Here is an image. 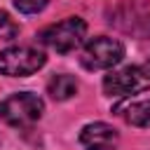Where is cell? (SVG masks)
Instances as JSON below:
<instances>
[{
	"label": "cell",
	"mask_w": 150,
	"mask_h": 150,
	"mask_svg": "<svg viewBox=\"0 0 150 150\" xmlns=\"http://www.w3.org/2000/svg\"><path fill=\"white\" fill-rule=\"evenodd\" d=\"M21 26L7 14V12H0V40H14L19 35Z\"/></svg>",
	"instance_id": "9c48e42d"
},
{
	"label": "cell",
	"mask_w": 150,
	"mask_h": 150,
	"mask_svg": "<svg viewBox=\"0 0 150 150\" xmlns=\"http://www.w3.org/2000/svg\"><path fill=\"white\" fill-rule=\"evenodd\" d=\"M112 112L131 127L148 129L150 127V89H141L136 94L122 96L112 105Z\"/></svg>",
	"instance_id": "5b68a950"
},
{
	"label": "cell",
	"mask_w": 150,
	"mask_h": 150,
	"mask_svg": "<svg viewBox=\"0 0 150 150\" xmlns=\"http://www.w3.org/2000/svg\"><path fill=\"white\" fill-rule=\"evenodd\" d=\"M47 63L45 52L35 47H7L0 52V73L9 77H26L38 73Z\"/></svg>",
	"instance_id": "277c9868"
},
{
	"label": "cell",
	"mask_w": 150,
	"mask_h": 150,
	"mask_svg": "<svg viewBox=\"0 0 150 150\" xmlns=\"http://www.w3.org/2000/svg\"><path fill=\"white\" fill-rule=\"evenodd\" d=\"M124 59V45L115 38H91L82 49V66L87 70H108Z\"/></svg>",
	"instance_id": "3957f363"
},
{
	"label": "cell",
	"mask_w": 150,
	"mask_h": 150,
	"mask_svg": "<svg viewBox=\"0 0 150 150\" xmlns=\"http://www.w3.org/2000/svg\"><path fill=\"white\" fill-rule=\"evenodd\" d=\"M138 70H141V77H145V80H150V59L143 63V66H138Z\"/></svg>",
	"instance_id": "8fae6325"
},
{
	"label": "cell",
	"mask_w": 150,
	"mask_h": 150,
	"mask_svg": "<svg viewBox=\"0 0 150 150\" xmlns=\"http://www.w3.org/2000/svg\"><path fill=\"white\" fill-rule=\"evenodd\" d=\"M120 134L105 122H91L80 131V143L84 150H115Z\"/></svg>",
	"instance_id": "8992f818"
},
{
	"label": "cell",
	"mask_w": 150,
	"mask_h": 150,
	"mask_svg": "<svg viewBox=\"0 0 150 150\" xmlns=\"http://www.w3.org/2000/svg\"><path fill=\"white\" fill-rule=\"evenodd\" d=\"M49 0H14V7L21 12V14H38L47 7Z\"/></svg>",
	"instance_id": "30bf717a"
},
{
	"label": "cell",
	"mask_w": 150,
	"mask_h": 150,
	"mask_svg": "<svg viewBox=\"0 0 150 150\" xmlns=\"http://www.w3.org/2000/svg\"><path fill=\"white\" fill-rule=\"evenodd\" d=\"M77 80L73 77V75H66V73H61V75H54L49 82H47V94L54 98V101H68V98H73L75 94H77Z\"/></svg>",
	"instance_id": "ba28073f"
},
{
	"label": "cell",
	"mask_w": 150,
	"mask_h": 150,
	"mask_svg": "<svg viewBox=\"0 0 150 150\" xmlns=\"http://www.w3.org/2000/svg\"><path fill=\"white\" fill-rule=\"evenodd\" d=\"M141 84V70L134 68V66H127V68H120V70H110L105 77H103V91L108 96H127L131 94L136 87Z\"/></svg>",
	"instance_id": "52a82bcc"
},
{
	"label": "cell",
	"mask_w": 150,
	"mask_h": 150,
	"mask_svg": "<svg viewBox=\"0 0 150 150\" xmlns=\"http://www.w3.org/2000/svg\"><path fill=\"white\" fill-rule=\"evenodd\" d=\"M84 38H87V21L80 16H68V19L56 21L38 33V40L59 54L73 52L75 47H80L84 42Z\"/></svg>",
	"instance_id": "6da1fadb"
},
{
	"label": "cell",
	"mask_w": 150,
	"mask_h": 150,
	"mask_svg": "<svg viewBox=\"0 0 150 150\" xmlns=\"http://www.w3.org/2000/svg\"><path fill=\"white\" fill-rule=\"evenodd\" d=\"M42 110H45L42 98L35 96V94H30V91L12 94V96H7L0 103V117L9 127H16V129L33 127L42 117Z\"/></svg>",
	"instance_id": "7a4b0ae2"
}]
</instances>
